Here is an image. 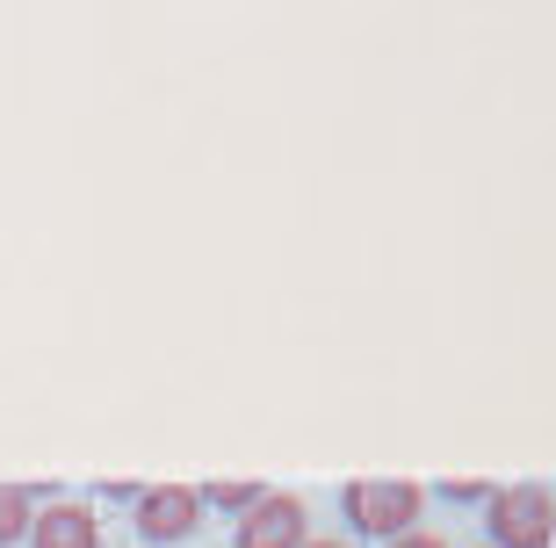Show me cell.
Returning a JSON list of instances; mask_svg holds the SVG:
<instances>
[{
    "label": "cell",
    "instance_id": "6",
    "mask_svg": "<svg viewBox=\"0 0 556 548\" xmlns=\"http://www.w3.org/2000/svg\"><path fill=\"white\" fill-rule=\"evenodd\" d=\"M29 534V490H8L0 484V548H15Z\"/></svg>",
    "mask_w": 556,
    "mask_h": 548
},
{
    "label": "cell",
    "instance_id": "3",
    "mask_svg": "<svg viewBox=\"0 0 556 548\" xmlns=\"http://www.w3.org/2000/svg\"><path fill=\"white\" fill-rule=\"evenodd\" d=\"M203 520V490H152L138 506V534L144 541H188Z\"/></svg>",
    "mask_w": 556,
    "mask_h": 548
},
{
    "label": "cell",
    "instance_id": "1",
    "mask_svg": "<svg viewBox=\"0 0 556 548\" xmlns=\"http://www.w3.org/2000/svg\"><path fill=\"white\" fill-rule=\"evenodd\" d=\"M492 534H498V548H549L556 541V498L542 484L498 490L492 498Z\"/></svg>",
    "mask_w": 556,
    "mask_h": 548
},
{
    "label": "cell",
    "instance_id": "5",
    "mask_svg": "<svg viewBox=\"0 0 556 548\" xmlns=\"http://www.w3.org/2000/svg\"><path fill=\"white\" fill-rule=\"evenodd\" d=\"M29 548H102V527L80 506H51L43 520H29Z\"/></svg>",
    "mask_w": 556,
    "mask_h": 548
},
{
    "label": "cell",
    "instance_id": "8",
    "mask_svg": "<svg viewBox=\"0 0 556 548\" xmlns=\"http://www.w3.org/2000/svg\"><path fill=\"white\" fill-rule=\"evenodd\" d=\"M391 548H441L433 534H405V541H391Z\"/></svg>",
    "mask_w": 556,
    "mask_h": 548
},
{
    "label": "cell",
    "instance_id": "4",
    "mask_svg": "<svg viewBox=\"0 0 556 548\" xmlns=\"http://www.w3.org/2000/svg\"><path fill=\"white\" fill-rule=\"evenodd\" d=\"M239 548H304V506L296 498H261L239 527Z\"/></svg>",
    "mask_w": 556,
    "mask_h": 548
},
{
    "label": "cell",
    "instance_id": "9",
    "mask_svg": "<svg viewBox=\"0 0 556 548\" xmlns=\"http://www.w3.org/2000/svg\"><path fill=\"white\" fill-rule=\"evenodd\" d=\"M311 548H340V541H311Z\"/></svg>",
    "mask_w": 556,
    "mask_h": 548
},
{
    "label": "cell",
    "instance_id": "2",
    "mask_svg": "<svg viewBox=\"0 0 556 548\" xmlns=\"http://www.w3.org/2000/svg\"><path fill=\"white\" fill-rule=\"evenodd\" d=\"M348 520L362 534H383L391 541L397 527L419 520V490L413 484H348Z\"/></svg>",
    "mask_w": 556,
    "mask_h": 548
},
{
    "label": "cell",
    "instance_id": "7",
    "mask_svg": "<svg viewBox=\"0 0 556 548\" xmlns=\"http://www.w3.org/2000/svg\"><path fill=\"white\" fill-rule=\"evenodd\" d=\"M203 498H210V506H231V512H253V506H261V484H210Z\"/></svg>",
    "mask_w": 556,
    "mask_h": 548
}]
</instances>
